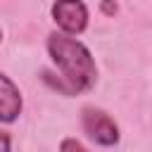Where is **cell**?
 <instances>
[{"label":"cell","mask_w":152,"mask_h":152,"mask_svg":"<svg viewBox=\"0 0 152 152\" xmlns=\"http://www.w3.org/2000/svg\"><path fill=\"white\" fill-rule=\"evenodd\" d=\"M45 48L52 64L57 66V74L43 71V81L52 90H57L64 97H74V95L88 93L97 83V66H95L93 52L81 40H76V36L55 31L48 36Z\"/></svg>","instance_id":"1"},{"label":"cell","mask_w":152,"mask_h":152,"mask_svg":"<svg viewBox=\"0 0 152 152\" xmlns=\"http://www.w3.org/2000/svg\"><path fill=\"white\" fill-rule=\"evenodd\" d=\"M59 152H90V150H86V145L76 138H64L59 142Z\"/></svg>","instance_id":"5"},{"label":"cell","mask_w":152,"mask_h":152,"mask_svg":"<svg viewBox=\"0 0 152 152\" xmlns=\"http://www.w3.org/2000/svg\"><path fill=\"white\" fill-rule=\"evenodd\" d=\"M0 152H12V138L5 131H0Z\"/></svg>","instance_id":"7"},{"label":"cell","mask_w":152,"mask_h":152,"mask_svg":"<svg viewBox=\"0 0 152 152\" xmlns=\"http://www.w3.org/2000/svg\"><path fill=\"white\" fill-rule=\"evenodd\" d=\"M0 40H2V28H0Z\"/></svg>","instance_id":"8"},{"label":"cell","mask_w":152,"mask_h":152,"mask_svg":"<svg viewBox=\"0 0 152 152\" xmlns=\"http://www.w3.org/2000/svg\"><path fill=\"white\" fill-rule=\"evenodd\" d=\"M50 14L57 28L66 36H81L88 28V7L83 0H55Z\"/></svg>","instance_id":"3"},{"label":"cell","mask_w":152,"mask_h":152,"mask_svg":"<svg viewBox=\"0 0 152 152\" xmlns=\"http://www.w3.org/2000/svg\"><path fill=\"white\" fill-rule=\"evenodd\" d=\"M24 109V97L17 83L0 71V124H14Z\"/></svg>","instance_id":"4"},{"label":"cell","mask_w":152,"mask_h":152,"mask_svg":"<svg viewBox=\"0 0 152 152\" xmlns=\"http://www.w3.org/2000/svg\"><path fill=\"white\" fill-rule=\"evenodd\" d=\"M100 12L107 14V17H114V14L119 12V5H116L114 0H100Z\"/></svg>","instance_id":"6"},{"label":"cell","mask_w":152,"mask_h":152,"mask_svg":"<svg viewBox=\"0 0 152 152\" xmlns=\"http://www.w3.org/2000/svg\"><path fill=\"white\" fill-rule=\"evenodd\" d=\"M81 126H83L86 135L95 145H100V147H114L121 140L116 121L107 112H102L97 107H83V112H81Z\"/></svg>","instance_id":"2"}]
</instances>
